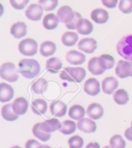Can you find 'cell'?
I'll return each instance as SVG.
<instances>
[{
    "mask_svg": "<svg viewBox=\"0 0 132 148\" xmlns=\"http://www.w3.org/2000/svg\"><path fill=\"white\" fill-rule=\"evenodd\" d=\"M40 65L34 59H22L18 64V71L23 77L32 79L39 75Z\"/></svg>",
    "mask_w": 132,
    "mask_h": 148,
    "instance_id": "6da1fadb",
    "label": "cell"
},
{
    "mask_svg": "<svg viewBox=\"0 0 132 148\" xmlns=\"http://www.w3.org/2000/svg\"><path fill=\"white\" fill-rule=\"evenodd\" d=\"M86 71L82 67H66L60 73V78L63 80L80 83L86 76Z\"/></svg>",
    "mask_w": 132,
    "mask_h": 148,
    "instance_id": "7a4b0ae2",
    "label": "cell"
},
{
    "mask_svg": "<svg viewBox=\"0 0 132 148\" xmlns=\"http://www.w3.org/2000/svg\"><path fill=\"white\" fill-rule=\"evenodd\" d=\"M117 52L124 59L132 62V34L120 38L117 44Z\"/></svg>",
    "mask_w": 132,
    "mask_h": 148,
    "instance_id": "3957f363",
    "label": "cell"
},
{
    "mask_svg": "<svg viewBox=\"0 0 132 148\" xmlns=\"http://www.w3.org/2000/svg\"><path fill=\"white\" fill-rule=\"evenodd\" d=\"M19 71L16 65L11 62L3 64L0 69V76L3 80L9 82H15L19 78Z\"/></svg>",
    "mask_w": 132,
    "mask_h": 148,
    "instance_id": "277c9868",
    "label": "cell"
},
{
    "mask_svg": "<svg viewBox=\"0 0 132 148\" xmlns=\"http://www.w3.org/2000/svg\"><path fill=\"white\" fill-rule=\"evenodd\" d=\"M19 51L26 56H34L37 53L38 44L37 42L32 38H26L21 40L18 45Z\"/></svg>",
    "mask_w": 132,
    "mask_h": 148,
    "instance_id": "5b68a950",
    "label": "cell"
},
{
    "mask_svg": "<svg viewBox=\"0 0 132 148\" xmlns=\"http://www.w3.org/2000/svg\"><path fill=\"white\" fill-rule=\"evenodd\" d=\"M88 69L90 72L95 76L103 75L106 70H108L105 61L101 56L90 59L88 64Z\"/></svg>",
    "mask_w": 132,
    "mask_h": 148,
    "instance_id": "8992f818",
    "label": "cell"
},
{
    "mask_svg": "<svg viewBox=\"0 0 132 148\" xmlns=\"http://www.w3.org/2000/svg\"><path fill=\"white\" fill-rule=\"evenodd\" d=\"M132 67L131 62L119 60L115 67V74L120 78H126L131 76Z\"/></svg>",
    "mask_w": 132,
    "mask_h": 148,
    "instance_id": "52a82bcc",
    "label": "cell"
},
{
    "mask_svg": "<svg viewBox=\"0 0 132 148\" xmlns=\"http://www.w3.org/2000/svg\"><path fill=\"white\" fill-rule=\"evenodd\" d=\"M43 7L40 5L31 4L25 10V16L31 21H39L43 16Z\"/></svg>",
    "mask_w": 132,
    "mask_h": 148,
    "instance_id": "ba28073f",
    "label": "cell"
},
{
    "mask_svg": "<svg viewBox=\"0 0 132 148\" xmlns=\"http://www.w3.org/2000/svg\"><path fill=\"white\" fill-rule=\"evenodd\" d=\"M78 47L80 51L87 54L94 53L97 47V43L95 40L92 38H83L79 42Z\"/></svg>",
    "mask_w": 132,
    "mask_h": 148,
    "instance_id": "9c48e42d",
    "label": "cell"
},
{
    "mask_svg": "<svg viewBox=\"0 0 132 148\" xmlns=\"http://www.w3.org/2000/svg\"><path fill=\"white\" fill-rule=\"evenodd\" d=\"M59 22L67 24L70 23L75 18V12L68 6H63L57 13Z\"/></svg>",
    "mask_w": 132,
    "mask_h": 148,
    "instance_id": "30bf717a",
    "label": "cell"
},
{
    "mask_svg": "<svg viewBox=\"0 0 132 148\" xmlns=\"http://www.w3.org/2000/svg\"><path fill=\"white\" fill-rule=\"evenodd\" d=\"M84 91L90 96H97L101 91L99 82L95 78H89L84 84Z\"/></svg>",
    "mask_w": 132,
    "mask_h": 148,
    "instance_id": "8fae6325",
    "label": "cell"
},
{
    "mask_svg": "<svg viewBox=\"0 0 132 148\" xmlns=\"http://www.w3.org/2000/svg\"><path fill=\"white\" fill-rule=\"evenodd\" d=\"M67 62L73 65H81L86 61V56L80 52L76 50H71L68 52L66 55Z\"/></svg>",
    "mask_w": 132,
    "mask_h": 148,
    "instance_id": "7c38bea8",
    "label": "cell"
},
{
    "mask_svg": "<svg viewBox=\"0 0 132 148\" xmlns=\"http://www.w3.org/2000/svg\"><path fill=\"white\" fill-rule=\"evenodd\" d=\"M119 86V82L115 77L109 76L104 79L102 82L103 91L106 95H112Z\"/></svg>",
    "mask_w": 132,
    "mask_h": 148,
    "instance_id": "4fadbf2b",
    "label": "cell"
},
{
    "mask_svg": "<svg viewBox=\"0 0 132 148\" xmlns=\"http://www.w3.org/2000/svg\"><path fill=\"white\" fill-rule=\"evenodd\" d=\"M50 110L51 114L56 117H63L67 113V106L62 101H54L50 103Z\"/></svg>",
    "mask_w": 132,
    "mask_h": 148,
    "instance_id": "5bb4252c",
    "label": "cell"
},
{
    "mask_svg": "<svg viewBox=\"0 0 132 148\" xmlns=\"http://www.w3.org/2000/svg\"><path fill=\"white\" fill-rule=\"evenodd\" d=\"M61 127V123L56 119L47 120L41 123L40 127L43 131L46 133H53L59 130Z\"/></svg>",
    "mask_w": 132,
    "mask_h": 148,
    "instance_id": "9a60e30c",
    "label": "cell"
},
{
    "mask_svg": "<svg viewBox=\"0 0 132 148\" xmlns=\"http://www.w3.org/2000/svg\"><path fill=\"white\" fill-rule=\"evenodd\" d=\"M78 130L85 133H93L97 129L95 122L89 119H82L78 122Z\"/></svg>",
    "mask_w": 132,
    "mask_h": 148,
    "instance_id": "2e32d148",
    "label": "cell"
},
{
    "mask_svg": "<svg viewBox=\"0 0 132 148\" xmlns=\"http://www.w3.org/2000/svg\"><path fill=\"white\" fill-rule=\"evenodd\" d=\"M10 34L16 39H20L25 36L27 34V26L21 21L13 24L10 28Z\"/></svg>",
    "mask_w": 132,
    "mask_h": 148,
    "instance_id": "e0dca14e",
    "label": "cell"
},
{
    "mask_svg": "<svg viewBox=\"0 0 132 148\" xmlns=\"http://www.w3.org/2000/svg\"><path fill=\"white\" fill-rule=\"evenodd\" d=\"M14 97V89L10 85L1 83L0 84V102H8Z\"/></svg>",
    "mask_w": 132,
    "mask_h": 148,
    "instance_id": "ac0fdd59",
    "label": "cell"
},
{
    "mask_svg": "<svg viewBox=\"0 0 132 148\" xmlns=\"http://www.w3.org/2000/svg\"><path fill=\"white\" fill-rule=\"evenodd\" d=\"M92 20L95 23L98 24H103L107 22L109 18L108 12L103 9H96L93 10L90 14Z\"/></svg>",
    "mask_w": 132,
    "mask_h": 148,
    "instance_id": "d6986e66",
    "label": "cell"
},
{
    "mask_svg": "<svg viewBox=\"0 0 132 148\" xmlns=\"http://www.w3.org/2000/svg\"><path fill=\"white\" fill-rule=\"evenodd\" d=\"M29 103L24 98L20 97L16 98L12 103L14 111L18 115H23L28 110Z\"/></svg>",
    "mask_w": 132,
    "mask_h": 148,
    "instance_id": "ffe728a7",
    "label": "cell"
},
{
    "mask_svg": "<svg viewBox=\"0 0 132 148\" xmlns=\"http://www.w3.org/2000/svg\"><path fill=\"white\" fill-rule=\"evenodd\" d=\"M86 113L92 119L98 120L103 116L104 109L99 103H92L88 107Z\"/></svg>",
    "mask_w": 132,
    "mask_h": 148,
    "instance_id": "44dd1931",
    "label": "cell"
},
{
    "mask_svg": "<svg viewBox=\"0 0 132 148\" xmlns=\"http://www.w3.org/2000/svg\"><path fill=\"white\" fill-rule=\"evenodd\" d=\"M93 27L90 21L85 18H81L76 25V30L81 35H88L92 33Z\"/></svg>",
    "mask_w": 132,
    "mask_h": 148,
    "instance_id": "7402d4cb",
    "label": "cell"
},
{
    "mask_svg": "<svg viewBox=\"0 0 132 148\" xmlns=\"http://www.w3.org/2000/svg\"><path fill=\"white\" fill-rule=\"evenodd\" d=\"M59 20L57 16L50 13L46 15L43 18V25L46 30H54L58 26Z\"/></svg>",
    "mask_w": 132,
    "mask_h": 148,
    "instance_id": "603a6c76",
    "label": "cell"
},
{
    "mask_svg": "<svg viewBox=\"0 0 132 148\" xmlns=\"http://www.w3.org/2000/svg\"><path fill=\"white\" fill-rule=\"evenodd\" d=\"M56 51V45L51 41H46L41 43L40 46V54L44 57L52 56Z\"/></svg>",
    "mask_w": 132,
    "mask_h": 148,
    "instance_id": "cb8c5ba5",
    "label": "cell"
},
{
    "mask_svg": "<svg viewBox=\"0 0 132 148\" xmlns=\"http://www.w3.org/2000/svg\"><path fill=\"white\" fill-rule=\"evenodd\" d=\"M62 67L63 63L61 60L57 58H51L46 61V69L50 73L56 74L59 73Z\"/></svg>",
    "mask_w": 132,
    "mask_h": 148,
    "instance_id": "d4e9b609",
    "label": "cell"
},
{
    "mask_svg": "<svg viewBox=\"0 0 132 148\" xmlns=\"http://www.w3.org/2000/svg\"><path fill=\"white\" fill-rule=\"evenodd\" d=\"M1 115L3 119L10 122L15 121L18 119L19 116L14 111L12 103H8L3 106L1 109Z\"/></svg>",
    "mask_w": 132,
    "mask_h": 148,
    "instance_id": "484cf974",
    "label": "cell"
},
{
    "mask_svg": "<svg viewBox=\"0 0 132 148\" xmlns=\"http://www.w3.org/2000/svg\"><path fill=\"white\" fill-rule=\"evenodd\" d=\"M32 110L37 115L45 114L47 111V103L43 99H36L32 103Z\"/></svg>",
    "mask_w": 132,
    "mask_h": 148,
    "instance_id": "4316f807",
    "label": "cell"
},
{
    "mask_svg": "<svg viewBox=\"0 0 132 148\" xmlns=\"http://www.w3.org/2000/svg\"><path fill=\"white\" fill-rule=\"evenodd\" d=\"M79 36L74 32H66L61 37L63 44L67 47H72L76 45L78 41Z\"/></svg>",
    "mask_w": 132,
    "mask_h": 148,
    "instance_id": "83f0119b",
    "label": "cell"
},
{
    "mask_svg": "<svg viewBox=\"0 0 132 148\" xmlns=\"http://www.w3.org/2000/svg\"><path fill=\"white\" fill-rule=\"evenodd\" d=\"M31 88L35 94H43L48 88V82L44 78H39L32 84Z\"/></svg>",
    "mask_w": 132,
    "mask_h": 148,
    "instance_id": "f1b7e54d",
    "label": "cell"
},
{
    "mask_svg": "<svg viewBox=\"0 0 132 148\" xmlns=\"http://www.w3.org/2000/svg\"><path fill=\"white\" fill-rule=\"evenodd\" d=\"M68 115L73 120H81L84 116L85 110L83 107L80 105H74L70 108Z\"/></svg>",
    "mask_w": 132,
    "mask_h": 148,
    "instance_id": "f546056e",
    "label": "cell"
},
{
    "mask_svg": "<svg viewBox=\"0 0 132 148\" xmlns=\"http://www.w3.org/2000/svg\"><path fill=\"white\" fill-rule=\"evenodd\" d=\"M115 102L119 105H125L129 102V95L124 89H119L115 91L113 96Z\"/></svg>",
    "mask_w": 132,
    "mask_h": 148,
    "instance_id": "4dcf8cb0",
    "label": "cell"
},
{
    "mask_svg": "<svg viewBox=\"0 0 132 148\" xmlns=\"http://www.w3.org/2000/svg\"><path fill=\"white\" fill-rule=\"evenodd\" d=\"M41 123H37L35 124L32 128L33 135L35 137L43 142L48 141L51 137V134L43 131L40 127Z\"/></svg>",
    "mask_w": 132,
    "mask_h": 148,
    "instance_id": "1f68e13d",
    "label": "cell"
},
{
    "mask_svg": "<svg viewBox=\"0 0 132 148\" xmlns=\"http://www.w3.org/2000/svg\"><path fill=\"white\" fill-rule=\"evenodd\" d=\"M76 128V124L73 121H71V120H65V121L62 122L61 127L59 131L62 134L68 135H71V134L75 132Z\"/></svg>",
    "mask_w": 132,
    "mask_h": 148,
    "instance_id": "d6a6232c",
    "label": "cell"
},
{
    "mask_svg": "<svg viewBox=\"0 0 132 148\" xmlns=\"http://www.w3.org/2000/svg\"><path fill=\"white\" fill-rule=\"evenodd\" d=\"M110 146L112 148H125L126 142L121 135H115L110 138Z\"/></svg>",
    "mask_w": 132,
    "mask_h": 148,
    "instance_id": "836d02e7",
    "label": "cell"
},
{
    "mask_svg": "<svg viewBox=\"0 0 132 148\" xmlns=\"http://www.w3.org/2000/svg\"><path fill=\"white\" fill-rule=\"evenodd\" d=\"M40 5L45 11H52L56 9L58 5V0H38Z\"/></svg>",
    "mask_w": 132,
    "mask_h": 148,
    "instance_id": "e575fe53",
    "label": "cell"
},
{
    "mask_svg": "<svg viewBox=\"0 0 132 148\" xmlns=\"http://www.w3.org/2000/svg\"><path fill=\"white\" fill-rule=\"evenodd\" d=\"M68 143L70 148H82L84 145V140L80 136L75 135L69 138Z\"/></svg>",
    "mask_w": 132,
    "mask_h": 148,
    "instance_id": "d590c367",
    "label": "cell"
},
{
    "mask_svg": "<svg viewBox=\"0 0 132 148\" xmlns=\"http://www.w3.org/2000/svg\"><path fill=\"white\" fill-rule=\"evenodd\" d=\"M119 9L124 14H129L132 11V0H120Z\"/></svg>",
    "mask_w": 132,
    "mask_h": 148,
    "instance_id": "8d00e7d4",
    "label": "cell"
},
{
    "mask_svg": "<svg viewBox=\"0 0 132 148\" xmlns=\"http://www.w3.org/2000/svg\"><path fill=\"white\" fill-rule=\"evenodd\" d=\"M9 1L11 6L14 9L19 10L24 9L29 2V0H9Z\"/></svg>",
    "mask_w": 132,
    "mask_h": 148,
    "instance_id": "74e56055",
    "label": "cell"
},
{
    "mask_svg": "<svg viewBox=\"0 0 132 148\" xmlns=\"http://www.w3.org/2000/svg\"><path fill=\"white\" fill-rule=\"evenodd\" d=\"M81 15L79 14V12H75V18H74L73 20L71 21L70 23L65 24L66 27L68 29L70 30H74L76 29V25L77 23H78V21L81 20Z\"/></svg>",
    "mask_w": 132,
    "mask_h": 148,
    "instance_id": "f35d334b",
    "label": "cell"
},
{
    "mask_svg": "<svg viewBox=\"0 0 132 148\" xmlns=\"http://www.w3.org/2000/svg\"><path fill=\"white\" fill-rule=\"evenodd\" d=\"M101 57L103 58L104 61H105L108 70L111 69L114 67L115 62L114 57L110 55V54H102V55H101Z\"/></svg>",
    "mask_w": 132,
    "mask_h": 148,
    "instance_id": "ab89813d",
    "label": "cell"
},
{
    "mask_svg": "<svg viewBox=\"0 0 132 148\" xmlns=\"http://www.w3.org/2000/svg\"><path fill=\"white\" fill-rule=\"evenodd\" d=\"M101 2L104 6L108 9H114L116 7L118 0H101Z\"/></svg>",
    "mask_w": 132,
    "mask_h": 148,
    "instance_id": "60d3db41",
    "label": "cell"
},
{
    "mask_svg": "<svg viewBox=\"0 0 132 148\" xmlns=\"http://www.w3.org/2000/svg\"><path fill=\"white\" fill-rule=\"evenodd\" d=\"M41 144L39 142L34 139H30L25 144V148H39Z\"/></svg>",
    "mask_w": 132,
    "mask_h": 148,
    "instance_id": "b9f144b4",
    "label": "cell"
},
{
    "mask_svg": "<svg viewBox=\"0 0 132 148\" xmlns=\"http://www.w3.org/2000/svg\"><path fill=\"white\" fill-rule=\"evenodd\" d=\"M125 136L128 140L132 141V125L130 127H128L127 130L125 131Z\"/></svg>",
    "mask_w": 132,
    "mask_h": 148,
    "instance_id": "7bdbcfd3",
    "label": "cell"
},
{
    "mask_svg": "<svg viewBox=\"0 0 132 148\" xmlns=\"http://www.w3.org/2000/svg\"><path fill=\"white\" fill-rule=\"evenodd\" d=\"M85 148H100V146L97 142H90Z\"/></svg>",
    "mask_w": 132,
    "mask_h": 148,
    "instance_id": "ee69618b",
    "label": "cell"
},
{
    "mask_svg": "<svg viewBox=\"0 0 132 148\" xmlns=\"http://www.w3.org/2000/svg\"><path fill=\"white\" fill-rule=\"evenodd\" d=\"M39 148H52V147L49 146H47V145H41Z\"/></svg>",
    "mask_w": 132,
    "mask_h": 148,
    "instance_id": "f6af8a7d",
    "label": "cell"
},
{
    "mask_svg": "<svg viewBox=\"0 0 132 148\" xmlns=\"http://www.w3.org/2000/svg\"><path fill=\"white\" fill-rule=\"evenodd\" d=\"M10 148H21V147H20L19 146H13V147H10Z\"/></svg>",
    "mask_w": 132,
    "mask_h": 148,
    "instance_id": "bcb514c9",
    "label": "cell"
},
{
    "mask_svg": "<svg viewBox=\"0 0 132 148\" xmlns=\"http://www.w3.org/2000/svg\"><path fill=\"white\" fill-rule=\"evenodd\" d=\"M103 148H112L111 147H110V146H104Z\"/></svg>",
    "mask_w": 132,
    "mask_h": 148,
    "instance_id": "7dc6e473",
    "label": "cell"
},
{
    "mask_svg": "<svg viewBox=\"0 0 132 148\" xmlns=\"http://www.w3.org/2000/svg\"><path fill=\"white\" fill-rule=\"evenodd\" d=\"M131 62V67H132V62ZM131 76L132 77V73H131Z\"/></svg>",
    "mask_w": 132,
    "mask_h": 148,
    "instance_id": "c3c4849f",
    "label": "cell"
},
{
    "mask_svg": "<svg viewBox=\"0 0 132 148\" xmlns=\"http://www.w3.org/2000/svg\"><path fill=\"white\" fill-rule=\"evenodd\" d=\"M131 125H132V121H131Z\"/></svg>",
    "mask_w": 132,
    "mask_h": 148,
    "instance_id": "681fc988",
    "label": "cell"
}]
</instances>
